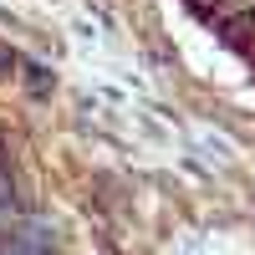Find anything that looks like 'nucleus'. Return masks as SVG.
Returning <instances> with one entry per match:
<instances>
[{"label": "nucleus", "mask_w": 255, "mask_h": 255, "mask_svg": "<svg viewBox=\"0 0 255 255\" xmlns=\"http://www.w3.org/2000/svg\"><path fill=\"white\" fill-rule=\"evenodd\" d=\"M194 5H199L209 20H220V26H240V20L255 15V0H194Z\"/></svg>", "instance_id": "nucleus-1"}, {"label": "nucleus", "mask_w": 255, "mask_h": 255, "mask_svg": "<svg viewBox=\"0 0 255 255\" xmlns=\"http://www.w3.org/2000/svg\"><path fill=\"white\" fill-rule=\"evenodd\" d=\"M0 204H10V174L0 168Z\"/></svg>", "instance_id": "nucleus-2"}, {"label": "nucleus", "mask_w": 255, "mask_h": 255, "mask_svg": "<svg viewBox=\"0 0 255 255\" xmlns=\"http://www.w3.org/2000/svg\"><path fill=\"white\" fill-rule=\"evenodd\" d=\"M5 67H10V51H0V72H5Z\"/></svg>", "instance_id": "nucleus-3"}]
</instances>
